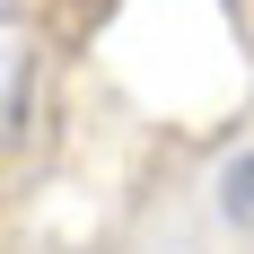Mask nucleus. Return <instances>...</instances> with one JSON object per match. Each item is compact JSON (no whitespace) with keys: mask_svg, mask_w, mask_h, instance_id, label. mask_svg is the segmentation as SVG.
I'll use <instances>...</instances> for the list:
<instances>
[{"mask_svg":"<svg viewBox=\"0 0 254 254\" xmlns=\"http://www.w3.org/2000/svg\"><path fill=\"white\" fill-rule=\"evenodd\" d=\"M219 202H228V219H254V158H237L219 176Z\"/></svg>","mask_w":254,"mask_h":254,"instance_id":"f257e3e1","label":"nucleus"}]
</instances>
